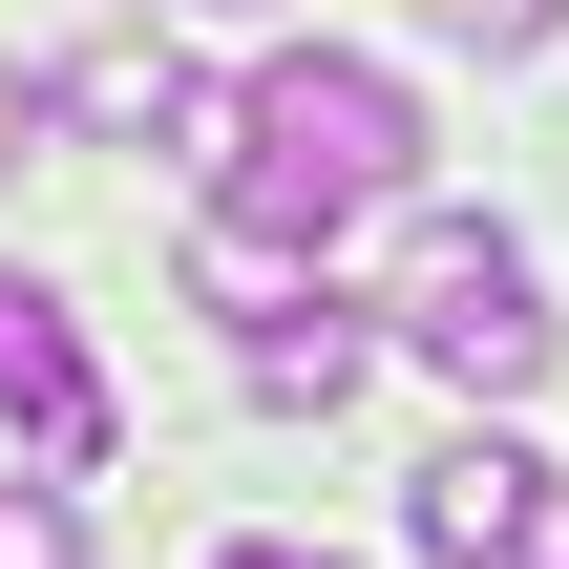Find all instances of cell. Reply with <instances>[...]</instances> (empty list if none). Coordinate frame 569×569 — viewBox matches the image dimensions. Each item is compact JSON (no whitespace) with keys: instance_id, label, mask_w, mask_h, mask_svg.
Here are the masks:
<instances>
[{"instance_id":"obj_1","label":"cell","mask_w":569,"mask_h":569,"mask_svg":"<svg viewBox=\"0 0 569 569\" xmlns=\"http://www.w3.org/2000/svg\"><path fill=\"white\" fill-rule=\"evenodd\" d=\"M422 190V84L401 63H359V42H274L253 84H232V169H211V211H253V232H359V211H401Z\"/></svg>"},{"instance_id":"obj_2","label":"cell","mask_w":569,"mask_h":569,"mask_svg":"<svg viewBox=\"0 0 569 569\" xmlns=\"http://www.w3.org/2000/svg\"><path fill=\"white\" fill-rule=\"evenodd\" d=\"M401 359H443L465 401H528V380L569 359V317H549V274H528V232H465V211H443V232L401 253Z\"/></svg>"},{"instance_id":"obj_3","label":"cell","mask_w":569,"mask_h":569,"mask_svg":"<svg viewBox=\"0 0 569 569\" xmlns=\"http://www.w3.org/2000/svg\"><path fill=\"white\" fill-rule=\"evenodd\" d=\"M0 422H21L42 465H106V443H127V401H106V359L63 338V274H0Z\"/></svg>"},{"instance_id":"obj_4","label":"cell","mask_w":569,"mask_h":569,"mask_svg":"<svg viewBox=\"0 0 569 569\" xmlns=\"http://www.w3.org/2000/svg\"><path fill=\"white\" fill-rule=\"evenodd\" d=\"M63 127H84V148H190V169H232V84H190L169 42H84V63H63Z\"/></svg>"},{"instance_id":"obj_5","label":"cell","mask_w":569,"mask_h":569,"mask_svg":"<svg viewBox=\"0 0 569 569\" xmlns=\"http://www.w3.org/2000/svg\"><path fill=\"white\" fill-rule=\"evenodd\" d=\"M528 507H549V465L465 422V443L422 465V507H401V528H422V569H507V549H528Z\"/></svg>"},{"instance_id":"obj_6","label":"cell","mask_w":569,"mask_h":569,"mask_svg":"<svg viewBox=\"0 0 569 569\" xmlns=\"http://www.w3.org/2000/svg\"><path fill=\"white\" fill-rule=\"evenodd\" d=\"M359 359H380V338H359V296L253 317V401H274V422H338V401H359Z\"/></svg>"},{"instance_id":"obj_7","label":"cell","mask_w":569,"mask_h":569,"mask_svg":"<svg viewBox=\"0 0 569 569\" xmlns=\"http://www.w3.org/2000/svg\"><path fill=\"white\" fill-rule=\"evenodd\" d=\"M0 569H84V507L63 486H0Z\"/></svg>"},{"instance_id":"obj_8","label":"cell","mask_w":569,"mask_h":569,"mask_svg":"<svg viewBox=\"0 0 569 569\" xmlns=\"http://www.w3.org/2000/svg\"><path fill=\"white\" fill-rule=\"evenodd\" d=\"M422 21H443V42H486V63H528V42H549L569 0H422Z\"/></svg>"},{"instance_id":"obj_9","label":"cell","mask_w":569,"mask_h":569,"mask_svg":"<svg viewBox=\"0 0 569 569\" xmlns=\"http://www.w3.org/2000/svg\"><path fill=\"white\" fill-rule=\"evenodd\" d=\"M42 127H63V84H42V63H0V169H42Z\"/></svg>"},{"instance_id":"obj_10","label":"cell","mask_w":569,"mask_h":569,"mask_svg":"<svg viewBox=\"0 0 569 569\" xmlns=\"http://www.w3.org/2000/svg\"><path fill=\"white\" fill-rule=\"evenodd\" d=\"M507 569H569V465H549V507H528V549H507Z\"/></svg>"},{"instance_id":"obj_11","label":"cell","mask_w":569,"mask_h":569,"mask_svg":"<svg viewBox=\"0 0 569 569\" xmlns=\"http://www.w3.org/2000/svg\"><path fill=\"white\" fill-rule=\"evenodd\" d=\"M211 569H317V549H211Z\"/></svg>"},{"instance_id":"obj_12","label":"cell","mask_w":569,"mask_h":569,"mask_svg":"<svg viewBox=\"0 0 569 569\" xmlns=\"http://www.w3.org/2000/svg\"><path fill=\"white\" fill-rule=\"evenodd\" d=\"M211 21H296V0H211Z\"/></svg>"}]
</instances>
